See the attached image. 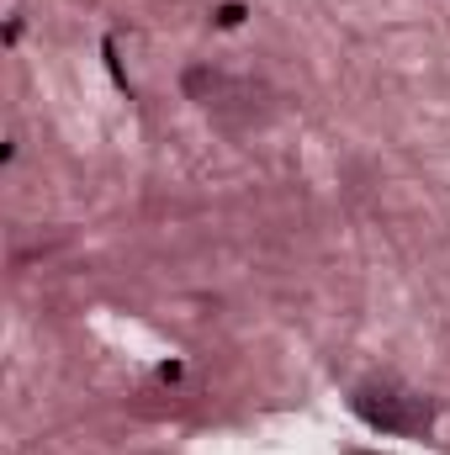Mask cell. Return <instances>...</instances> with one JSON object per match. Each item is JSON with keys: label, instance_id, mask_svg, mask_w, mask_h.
Wrapping results in <instances>:
<instances>
[{"label": "cell", "instance_id": "2", "mask_svg": "<svg viewBox=\"0 0 450 455\" xmlns=\"http://www.w3.org/2000/svg\"><path fill=\"white\" fill-rule=\"evenodd\" d=\"M350 413L376 429V435H403V440H430L435 424H440V403L419 387H408L403 376H366L350 387Z\"/></svg>", "mask_w": 450, "mask_h": 455}, {"label": "cell", "instance_id": "1", "mask_svg": "<svg viewBox=\"0 0 450 455\" xmlns=\"http://www.w3.org/2000/svg\"><path fill=\"white\" fill-rule=\"evenodd\" d=\"M181 91L197 112L207 116L218 132L228 138H249V132H265L276 116H281V91L254 80V75H233L218 64H191L181 75Z\"/></svg>", "mask_w": 450, "mask_h": 455}, {"label": "cell", "instance_id": "3", "mask_svg": "<svg viewBox=\"0 0 450 455\" xmlns=\"http://www.w3.org/2000/svg\"><path fill=\"white\" fill-rule=\"evenodd\" d=\"M213 21H218V27H244V21H249V5L228 0V5H218V11H213Z\"/></svg>", "mask_w": 450, "mask_h": 455}]
</instances>
